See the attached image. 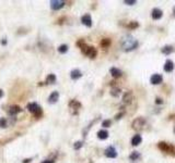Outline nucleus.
Segmentation results:
<instances>
[{"mask_svg": "<svg viewBox=\"0 0 175 163\" xmlns=\"http://www.w3.org/2000/svg\"><path fill=\"white\" fill-rule=\"evenodd\" d=\"M55 82H56V76H55L54 74H49V75L47 76L46 83H47V84H54Z\"/></svg>", "mask_w": 175, "mask_h": 163, "instance_id": "obj_21", "label": "nucleus"}, {"mask_svg": "<svg viewBox=\"0 0 175 163\" xmlns=\"http://www.w3.org/2000/svg\"><path fill=\"white\" fill-rule=\"evenodd\" d=\"M146 125H147V123H146L144 119H142V117H138V119H136L135 121L132 122V128L135 131H142V129H144Z\"/></svg>", "mask_w": 175, "mask_h": 163, "instance_id": "obj_4", "label": "nucleus"}, {"mask_svg": "<svg viewBox=\"0 0 175 163\" xmlns=\"http://www.w3.org/2000/svg\"><path fill=\"white\" fill-rule=\"evenodd\" d=\"M151 15H152V18H153V20H159V18H162L163 12H162L161 9H159V8H154V9L152 10Z\"/></svg>", "mask_w": 175, "mask_h": 163, "instance_id": "obj_10", "label": "nucleus"}, {"mask_svg": "<svg viewBox=\"0 0 175 163\" xmlns=\"http://www.w3.org/2000/svg\"><path fill=\"white\" fill-rule=\"evenodd\" d=\"M124 2H125L126 5H129V6H132V5H135V3L137 2V1H136V0H125Z\"/></svg>", "mask_w": 175, "mask_h": 163, "instance_id": "obj_28", "label": "nucleus"}, {"mask_svg": "<svg viewBox=\"0 0 175 163\" xmlns=\"http://www.w3.org/2000/svg\"><path fill=\"white\" fill-rule=\"evenodd\" d=\"M70 76L72 79H78L82 76V73L79 71V70H72L71 73H70Z\"/></svg>", "mask_w": 175, "mask_h": 163, "instance_id": "obj_16", "label": "nucleus"}, {"mask_svg": "<svg viewBox=\"0 0 175 163\" xmlns=\"http://www.w3.org/2000/svg\"><path fill=\"white\" fill-rule=\"evenodd\" d=\"M174 133H175V127H174Z\"/></svg>", "mask_w": 175, "mask_h": 163, "instance_id": "obj_36", "label": "nucleus"}, {"mask_svg": "<svg viewBox=\"0 0 175 163\" xmlns=\"http://www.w3.org/2000/svg\"><path fill=\"white\" fill-rule=\"evenodd\" d=\"M42 163H54V161H53V160H45V161Z\"/></svg>", "mask_w": 175, "mask_h": 163, "instance_id": "obj_32", "label": "nucleus"}, {"mask_svg": "<svg viewBox=\"0 0 175 163\" xmlns=\"http://www.w3.org/2000/svg\"><path fill=\"white\" fill-rule=\"evenodd\" d=\"M140 158V153L137 152V151H134V152H131V154L129 156V159H130L131 161H136L137 159Z\"/></svg>", "mask_w": 175, "mask_h": 163, "instance_id": "obj_22", "label": "nucleus"}, {"mask_svg": "<svg viewBox=\"0 0 175 163\" xmlns=\"http://www.w3.org/2000/svg\"><path fill=\"white\" fill-rule=\"evenodd\" d=\"M162 102H163V101H162V99H161V98H156V103H159V104H161Z\"/></svg>", "mask_w": 175, "mask_h": 163, "instance_id": "obj_31", "label": "nucleus"}, {"mask_svg": "<svg viewBox=\"0 0 175 163\" xmlns=\"http://www.w3.org/2000/svg\"><path fill=\"white\" fill-rule=\"evenodd\" d=\"M122 46H123V49H124L125 51H131V50L137 48L138 42L134 38V37H131L130 35H127V36H125L123 38V40H122Z\"/></svg>", "mask_w": 175, "mask_h": 163, "instance_id": "obj_1", "label": "nucleus"}, {"mask_svg": "<svg viewBox=\"0 0 175 163\" xmlns=\"http://www.w3.org/2000/svg\"><path fill=\"white\" fill-rule=\"evenodd\" d=\"M82 23L84 25H87L88 27H91L92 26V18H91V15L90 14H85V15H83L81 18Z\"/></svg>", "mask_w": 175, "mask_h": 163, "instance_id": "obj_11", "label": "nucleus"}, {"mask_svg": "<svg viewBox=\"0 0 175 163\" xmlns=\"http://www.w3.org/2000/svg\"><path fill=\"white\" fill-rule=\"evenodd\" d=\"M2 97V90H0V98Z\"/></svg>", "mask_w": 175, "mask_h": 163, "instance_id": "obj_34", "label": "nucleus"}, {"mask_svg": "<svg viewBox=\"0 0 175 163\" xmlns=\"http://www.w3.org/2000/svg\"><path fill=\"white\" fill-rule=\"evenodd\" d=\"M58 51H59L60 53H66V52L68 51V46H67V45H61V46L58 48Z\"/></svg>", "mask_w": 175, "mask_h": 163, "instance_id": "obj_23", "label": "nucleus"}, {"mask_svg": "<svg viewBox=\"0 0 175 163\" xmlns=\"http://www.w3.org/2000/svg\"><path fill=\"white\" fill-rule=\"evenodd\" d=\"M141 141H142V138H141V136L140 135H135L132 139H131V145L132 146H138L141 144Z\"/></svg>", "mask_w": 175, "mask_h": 163, "instance_id": "obj_14", "label": "nucleus"}, {"mask_svg": "<svg viewBox=\"0 0 175 163\" xmlns=\"http://www.w3.org/2000/svg\"><path fill=\"white\" fill-rule=\"evenodd\" d=\"M63 6H65V2L60 1V0H53V1H50V8L53 10H59Z\"/></svg>", "mask_w": 175, "mask_h": 163, "instance_id": "obj_7", "label": "nucleus"}, {"mask_svg": "<svg viewBox=\"0 0 175 163\" xmlns=\"http://www.w3.org/2000/svg\"><path fill=\"white\" fill-rule=\"evenodd\" d=\"M158 147L161 149L162 151L164 152H171L172 154H175V149L173 146H171L170 144L168 143H164V141H161V143H159L158 144Z\"/></svg>", "mask_w": 175, "mask_h": 163, "instance_id": "obj_5", "label": "nucleus"}, {"mask_svg": "<svg viewBox=\"0 0 175 163\" xmlns=\"http://www.w3.org/2000/svg\"><path fill=\"white\" fill-rule=\"evenodd\" d=\"M27 109H29V111L32 112L36 117L42 116V113H43V112H42V108L38 106L37 103H35V102L29 103V104H27Z\"/></svg>", "mask_w": 175, "mask_h": 163, "instance_id": "obj_3", "label": "nucleus"}, {"mask_svg": "<svg viewBox=\"0 0 175 163\" xmlns=\"http://www.w3.org/2000/svg\"><path fill=\"white\" fill-rule=\"evenodd\" d=\"M110 44H111V40H110V39H107V38L103 39V40H102V42H101V45H102L103 47H108V46H110Z\"/></svg>", "mask_w": 175, "mask_h": 163, "instance_id": "obj_24", "label": "nucleus"}, {"mask_svg": "<svg viewBox=\"0 0 175 163\" xmlns=\"http://www.w3.org/2000/svg\"><path fill=\"white\" fill-rule=\"evenodd\" d=\"M173 12H174V16H175V7L173 8Z\"/></svg>", "mask_w": 175, "mask_h": 163, "instance_id": "obj_35", "label": "nucleus"}, {"mask_svg": "<svg viewBox=\"0 0 175 163\" xmlns=\"http://www.w3.org/2000/svg\"><path fill=\"white\" fill-rule=\"evenodd\" d=\"M8 112H9L10 115H15L17 113L21 112V108L18 107V106H12V107H10V109L8 110Z\"/></svg>", "mask_w": 175, "mask_h": 163, "instance_id": "obj_15", "label": "nucleus"}, {"mask_svg": "<svg viewBox=\"0 0 175 163\" xmlns=\"http://www.w3.org/2000/svg\"><path fill=\"white\" fill-rule=\"evenodd\" d=\"M132 95H131V92H126L125 95H124V98H123V100H124V102L125 103H130L132 100Z\"/></svg>", "mask_w": 175, "mask_h": 163, "instance_id": "obj_20", "label": "nucleus"}, {"mask_svg": "<svg viewBox=\"0 0 175 163\" xmlns=\"http://www.w3.org/2000/svg\"><path fill=\"white\" fill-rule=\"evenodd\" d=\"M79 46L81 47L82 52L85 54V55H88L89 58H95L96 57L98 51H96V49L94 48V47H89L85 44L84 45H79Z\"/></svg>", "mask_w": 175, "mask_h": 163, "instance_id": "obj_2", "label": "nucleus"}, {"mask_svg": "<svg viewBox=\"0 0 175 163\" xmlns=\"http://www.w3.org/2000/svg\"><path fill=\"white\" fill-rule=\"evenodd\" d=\"M58 99H59V94H58V91H54V92L49 96V98H48V102L55 103L58 101Z\"/></svg>", "mask_w": 175, "mask_h": 163, "instance_id": "obj_13", "label": "nucleus"}, {"mask_svg": "<svg viewBox=\"0 0 175 163\" xmlns=\"http://www.w3.org/2000/svg\"><path fill=\"white\" fill-rule=\"evenodd\" d=\"M73 147H75V149H80V148L82 147V143L81 141H77Z\"/></svg>", "mask_w": 175, "mask_h": 163, "instance_id": "obj_30", "label": "nucleus"}, {"mask_svg": "<svg viewBox=\"0 0 175 163\" xmlns=\"http://www.w3.org/2000/svg\"><path fill=\"white\" fill-rule=\"evenodd\" d=\"M111 74L114 77H119V76H122V71L116 69V67H112L111 69Z\"/></svg>", "mask_w": 175, "mask_h": 163, "instance_id": "obj_18", "label": "nucleus"}, {"mask_svg": "<svg viewBox=\"0 0 175 163\" xmlns=\"http://www.w3.org/2000/svg\"><path fill=\"white\" fill-rule=\"evenodd\" d=\"M1 42H2V45H6V44H7V40H5V39H3V40H2Z\"/></svg>", "mask_w": 175, "mask_h": 163, "instance_id": "obj_33", "label": "nucleus"}, {"mask_svg": "<svg viewBox=\"0 0 175 163\" xmlns=\"http://www.w3.org/2000/svg\"><path fill=\"white\" fill-rule=\"evenodd\" d=\"M111 124H112V122L110 121V120H105V121L102 123V125L104 127H110L111 126Z\"/></svg>", "mask_w": 175, "mask_h": 163, "instance_id": "obj_27", "label": "nucleus"}, {"mask_svg": "<svg viewBox=\"0 0 175 163\" xmlns=\"http://www.w3.org/2000/svg\"><path fill=\"white\" fill-rule=\"evenodd\" d=\"M120 94V89H118V88H115V89H113L112 90V95L115 97H117Z\"/></svg>", "mask_w": 175, "mask_h": 163, "instance_id": "obj_26", "label": "nucleus"}, {"mask_svg": "<svg viewBox=\"0 0 175 163\" xmlns=\"http://www.w3.org/2000/svg\"><path fill=\"white\" fill-rule=\"evenodd\" d=\"M161 51H162V53H164V54H170L174 51V48H173L172 46H164Z\"/></svg>", "mask_w": 175, "mask_h": 163, "instance_id": "obj_17", "label": "nucleus"}, {"mask_svg": "<svg viewBox=\"0 0 175 163\" xmlns=\"http://www.w3.org/2000/svg\"><path fill=\"white\" fill-rule=\"evenodd\" d=\"M105 156L107 158H116L117 157V152H116V149L112 147V146H110V147H107L106 150H105Z\"/></svg>", "mask_w": 175, "mask_h": 163, "instance_id": "obj_8", "label": "nucleus"}, {"mask_svg": "<svg viewBox=\"0 0 175 163\" xmlns=\"http://www.w3.org/2000/svg\"><path fill=\"white\" fill-rule=\"evenodd\" d=\"M0 127H2V128L7 127V121L5 117H2V119L0 120Z\"/></svg>", "mask_w": 175, "mask_h": 163, "instance_id": "obj_25", "label": "nucleus"}, {"mask_svg": "<svg viewBox=\"0 0 175 163\" xmlns=\"http://www.w3.org/2000/svg\"><path fill=\"white\" fill-rule=\"evenodd\" d=\"M173 70H174V63H173L171 60H168L165 63H164V71L170 73V72H172Z\"/></svg>", "mask_w": 175, "mask_h": 163, "instance_id": "obj_12", "label": "nucleus"}, {"mask_svg": "<svg viewBox=\"0 0 175 163\" xmlns=\"http://www.w3.org/2000/svg\"><path fill=\"white\" fill-rule=\"evenodd\" d=\"M98 137L102 140H104V139H106L108 137V133H107V131H104V129H102L100 131L99 133H98Z\"/></svg>", "mask_w": 175, "mask_h": 163, "instance_id": "obj_19", "label": "nucleus"}, {"mask_svg": "<svg viewBox=\"0 0 175 163\" xmlns=\"http://www.w3.org/2000/svg\"><path fill=\"white\" fill-rule=\"evenodd\" d=\"M128 27L129 28H136V27H138V23L137 22H131L130 24L128 25Z\"/></svg>", "mask_w": 175, "mask_h": 163, "instance_id": "obj_29", "label": "nucleus"}, {"mask_svg": "<svg viewBox=\"0 0 175 163\" xmlns=\"http://www.w3.org/2000/svg\"><path fill=\"white\" fill-rule=\"evenodd\" d=\"M69 108L71 110V113L72 114H77L78 111H79V109L81 108V104H80L79 101H77V100H71L70 103H69Z\"/></svg>", "mask_w": 175, "mask_h": 163, "instance_id": "obj_6", "label": "nucleus"}, {"mask_svg": "<svg viewBox=\"0 0 175 163\" xmlns=\"http://www.w3.org/2000/svg\"><path fill=\"white\" fill-rule=\"evenodd\" d=\"M162 81H163V77L160 75V74H153V75L151 76V79H150L151 84H153V85L161 84V83H162Z\"/></svg>", "mask_w": 175, "mask_h": 163, "instance_id": "obj_9", "label": "nucleus"}]
</instances>
